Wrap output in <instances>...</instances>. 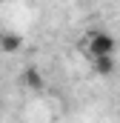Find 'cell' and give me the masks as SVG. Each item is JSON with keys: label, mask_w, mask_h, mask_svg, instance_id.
<instances>
[{"label": "cell", "mask_w": 120, "mask_h": 123, "mask_svg": "<svg viewBox=\"0 0 120 123\" xmlns=\"http://www.w3.org/2000/svg\"><path fill=\"white\" fill-rule=\"evenodd\" d=\"M80 49L86 52L89 60H97V57H114V52H117V40H114L106 29H91L89 34L83 37Z\"/></svg>", "instance_id": "cell-1"}, {"label": "cell", "mask_w": 120, "mask_h": 123, "mask_svg": "<svg viewBox=\"0 0 120 123\" xmlns=\"http://www.w3.org/2000/svg\"><path fill=\"white\" fill-rule=\"evenodd\" d=\"M17 46H20V34H14V31L0 34V49H3V52H14Z\"/></svg>", "instance_id": "cell-2"}, {"label": "cell", "mask_w": 120, "mask_h": 123, "mask_svg": "<svg viewBox=\"0 0 120 123\" xmlns=\"http://www.w3.org/2000/svg\"><path fill=\"white\" fill-rule=\"evenodd\" d=\"M91 66H94L97 74H112L114 72V57H97V60H91Z\"/></svg>", "instance_id": "cell-3"}, {"label": "cell", "mask_w": 120, "mask_h": 123, "mask_svg": "<svg viewBox=\"0 0 120 123\" xmlns=\"http://www.w3.org/2000/svg\"><path fill=\"white\" fill-rule=\"evenodd\" d=\"M26 83L34 86V89H40V86H43V77L37 74V69H29V72H26Z\"/></svg>", "instance_id": "cell-4"}]
</instances>
